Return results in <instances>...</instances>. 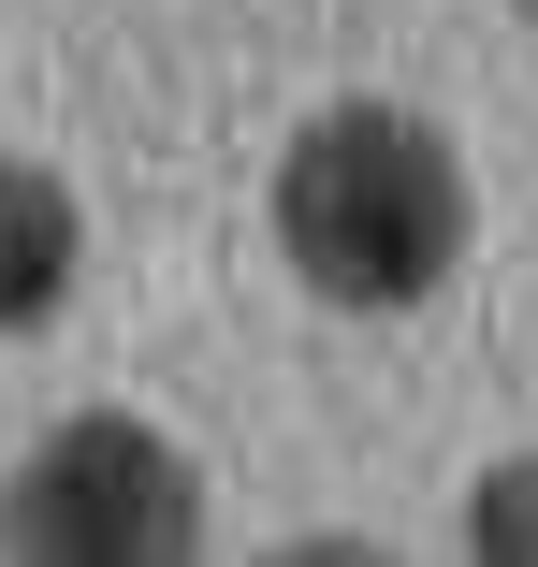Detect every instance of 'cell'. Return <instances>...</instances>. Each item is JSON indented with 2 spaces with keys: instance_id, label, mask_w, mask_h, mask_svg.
Instances as JSON below:
<instances>
[{
  "instance_id": "6da1fadb",
  "label": "cell",
  "mask_w": 538,
  "mask_h": 567,
  "mask_svg": "<svg viewBox=\"0 0 538 567\" xmlns=\"http://www.w3.org/2000/svg\"><path fill=\"white\" fill-rule=\"evenodd\" d=\"M277 248L320 306H422L452 262H466V161L437 117H407V102H335V117H306L291 161H277Z\"/></svg>"
},
{
  "instance_id": "5b68a950",
  "label": "cell",
  "mask_w": 538,
  "mask_h": 567,
  "mask_svg": "<svg viewBox=\"0 0 538 567\" xmlns=\"http://www.w3.org/2000/svg\"><path fill=\"white\" fill-rule=\"evenodd\" d=\"M524 16H538V0H524Z\"/></svg>"
},
{
  "instance_id": "277c9868",
  "label": "cell",
  "mask_w": 538,
  "mask_h": 567,
  "mask_svg": "<svg viewBox=\"0 0 538 567\" xmlns=\"http://www.w3.org/2000/svg\"><path fill=\"white\" fill-rule=\"evenodd\" d=\"M466 553L480 567H538V466H495L466 495Z\"/></svg>"
},
{
  "instance_id": "3957f363",
  "label": "cell",
  "mask_w": 538,
  "mask_h": 567,
  "mask_svg": "<svg viewBox=\"0 0 538 567\" xmlns=\"http://www.w3.org/2000/svg\"><path fill=\"white\" fill-rule=\"evenodd\" d=\"M87 291V204L44 161H0V334H44Z\"/></svg>"
},
{
  "instance_id": "7a4b0ae2",
  "label": "cell",
  "mask_w": 538,
  "mask_h": 567,
  "mask_svg": "<svg viewBox=\"0 0 538 567\" xmlns=\"http://www.w3.org/2000/svg\"><path fill=\"white\" fill-rule=\"evenodd\" d=\"M0 553H30V567H189L204 553V466L132 408H73L0 481Z\"/></svg>"
}]
</instances>
